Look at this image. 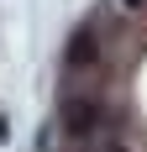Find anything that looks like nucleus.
I'll return each mask as SVG.
<instances>
[{
	"instance_id": "nucleus-5",
	"label": "nucleus",
	"mask_w": 147,
	"mask_h": 152,
	"mask_svg": "<svg viewBox=\"0 0 147 152\" xmlns=\"http://www.w3.org/2000/svg\"><path fill=\"white\" fill-rule=\"evenodd\" d=\"M126 5H142V0H126Z\"/></svg>"
},
{
	"instance_id": "nucleus-4",
	"label": "nucleus",
	"mask_w": 147,
	"mask_h": 152,
	"mask_svg": "<svg viewBox=\"0 0 147 152\" xmlns=\"http://www.w3.org/2000/svg\"><path fill=\"white\" fill-rule=\"evenodd\" d=\"M5 137H11V126H5V115H0V142H5Z\"/></svg>"
},
{
	"instance_id": "nucleus-2",
	"label": "nucleus",
	"mask_w": 147,
	"mask_h": 152,
	"mask_svg": "<svg viewBox=\"0 0 147 152\" xmlns=\"http://www.w3.org/2000/svg\"><path fill=\"white\" fill-rule=\"evenodd\" d=\"M63 63H68L74 74H79V68H95V63H100V37H95L89 26H79V31L68 37V53H63Z\"/></svg>"
},
{
	"instance_id": "nucleus-1",
	"label": "nucleus",
	"mask_w": 147,
	"mask_h": 152,
	"mask_svg": "<svg viewBox=\"0 0 147 152\" xmlns=\"http://www.w3.org/2000/svg\"><path fill=\"white\" fill-rule=\"evenodd\" d=\"M58 121H63V137H74V142H95V147H100L105 131H110V115H105V105L95 100V94H68Z\"/></svg>"
},
{
	"instance_id": "nucleus-3",
	"label": "nucleus",
	"mask_w": 147,
	"mask_h": 152,
	"mask_svg": "<svg viewBox=\"0 0 147 152\" xmlns=\"http://www.w3.org/2000/svg\"><path fill=\"white\" fill-rule=\"evenodd\" d=\"M95 152H132V147H121V142H100Z\"/></svg>"
}]
</instances>
